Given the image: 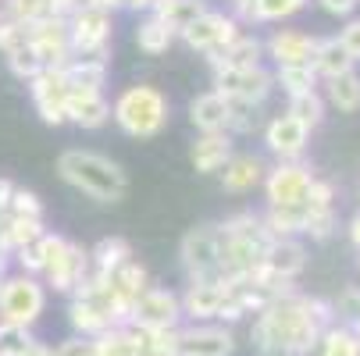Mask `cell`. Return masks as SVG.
Instances as JSON below:
<instances>
[{"label":"cell","mask_w":360,"mask_h":356,"mask_svg":"<svg viewBox=\"0 0 360 356\" xmlns=\"http://www.w3.org/2000/svg\"><path fill=\"white\" fill-rule=\"evenodd\" d=\"M339 43L346 46V54L353 61H360V18H349L342 29H339Z\"/></svg>","instance_id":"48"},{"label":"cell","mask_w":360,"mask_h":356,"mask_svg":"<svg viewBox=\"0 0 360 356\" xmlns=\"http://www.w3.org/2000/svg\"><path fill=\"white\" fill-rule=\"evenodd\" d=\"M189 121L196 132H229V100L218 89L200 93L189 104Z\"/></svg>","instance_id":"23"},{"label":"cell","mask_w":360,"mask_h":356,"mask_svg":"<svg viewBox=\"0 0 360 356\" xmlns=\"http://www.w3.org/2000/svg\"><path fill=\"white\" fill-rule=\"evenodd\" d=\"M68 324H72V331L82 335V338H96L104 328H111L108 314L100 310L96 303H89V299H75V296H72V307H68Z\"/></svg>","instance_id":"32"},{"label":"cell","mask_w":360,"mask_h":356,"mask_svg":"<svg viewBox=\"0 0 360 356\" xmlns=\"http://www.w3.org/2000/svg\"><path fill=\"white\" fill-rule=\"evenodd\" d=\"M65 121L79 128H104L111 121V100L96 89H72L65 96Z\"/></svg>","instance_id":"17"},{"label":"cell","mask_w":360,"mask_h":356,"mask_svg":"<svg viewBox=\"0 0 360 356\" xmlns=\"http://www.w3.org/2000/svg\"><path fill=\"white\" fill-rule=\"evenodd\" d=\"M257 125H261V107L229 100V136H250Z\"/></svg>","instance_id":"40"},{"label":"cell","mask_w":360,"mask_h":356,"mask_svg":"<svg viewBox=\"0 0 360 356\" xmlns=\"http://www.w3.org/2000/svg\"><path fill=\"white\" fill-rule=\"evenodd\" d=\"M325 96H321V89H311V93H300V96H289V114L296 118V121H303L307 128H318L321 121H325Z\"/></svg>","instance_id":"38"},{"label":"cell","mask_w":360,"mask_h":356,"mask_svg":"<svg viewBox=\"0 0 360 356\" xmlns=\"http://www.w3.org/2000/svg\"><path fill=\"white\" fill-rule=\"evenodd\" d=\"M46 310V289L32 275H4L0 278V321L32 328Z\"/></svg>","instance_id":"5"},{"label":"cell","mask_w":360,"mask_h":356,"mask_svg":"<svg viewBox=\"0 0 360 356\" xmlns=\"http://www.w3.org/2000/svg\"><path fill=\"white\" fill-rule=\"evenodd\" d=\"M271 75H275V89H282L285 96H300V93H311L321 86V79L314 75L311 65H282Z\"/></svg>","instance_id":"33"},{"label":"cell","mask_w":360,"mask_h":356,"mask_svg":"<svg viewBox=\"0 0 360 356\" xmlns=\"http://www.w3.org/2000/svg\"><path fill=\"white\" fill-rule=\"evenodd\" d=\"M232 331L221 324H193L179 328V356H232Z\"/></svg>","instance_id":"16"},{"label":"cell","mask_w":360,"mask_h":356,"mask_svg":"<svg viewBox=\"0 0 360 356\" xmlns=\"http://www.w3.org/2000/svg\"><path fill=\"white\" fill-rule=\"evenodd\" d=\"M264 268L282 278V282H292L303 268H307V246L296 239V235H282V239H271L268 249H264Z\"/></svg>","instance_id":"20"},{"label":"cell","mask_w":360,"mask_h":356,"mask_svg":"<svg viewBox=\"0 0 360 356\" xmlns=\"http://www.w3.org/2000/svg\"><path fill=\"white\" fill-rule=\"evenodd\" d=\"M8 214H22V218H43V199L32 192V189H18L11 192V203H8Z\"/></svg>","instance_id":"45"},{"label":"cell","mask_w":360,"mask_h":356,"mask_svg":"<svg viewBox=\"0 0 360 356\" xmlns=\"http://www.w3.org/2000/svg\"><path fill=\"white\" fill-rule=\"evenodd\" d=\"M82 4H86V8H100V11H111V15H115V11H122V8H125V0H82Z\"/></svg>","instance_id":"52"},{"label":"cell","mask_w":360,"mask_h":356,"mask_svg":"<svg viewBox=\"0 0 360 356\" xmlns=\"http://www.w3.org/2000/svg\"><path fill=\"white\" fill-rule=\"evenodd\" d=\"M318 356H360V338H356V331H353L349 324L335 321V324L321 335Z\"/></svg>","instance_id":"36"},{"label":"cell","mask_w":360,"mask_h":356,"mask_svg":"<svg viewBox=\"0 0 360 356\" xmlns=\"http://www.w3.org/2000/svg\"><path fill=\"white\" fill-rule=\"evenodd\" d=\"M179 321H182L179 292H172V289H153V285L132 303V317H129V324H132V328H143V331L179 328Z\"/></svg>","instance_id":"9"},{"label":"cell","mask_w":360,"mask_h":356,"mask_svg":"<svg viewBox=\"0 0 360 356\" xmlns=\"http://www.w3.org/2000/svg\"><path fill=\"white\" fill-rule=\"evenodd\" d=\"M232 4H236V0H232Z\"/></svg>","instance_id":"56"},{"label":"cell","mask_w":360,"mask_h":356,"mask_svg":"<svg viewBox=\"0 0 360 356\" xmlns=\"http://www.w3.org/2000/svg\"><path fill=\"white\" fill-rule=\"evenodd\" d=\"M4 61H8V68H11V75L15 79H22V82H29L43 65H39V58H36V50H32V43L25 39L22 46H15V50H8L4 54Z\"/></svg>","instance_id":"39"},{"label":"cell","mask_w":360,"mask_h":356,"mask_svg":"<svg viewBox=\"0 0 360 356\" xmlns=\"http://www.w3.org/2000/svg\"><path fill=\"white\" fill-rule=\"evenodd\" d=\"M25 39H29V29H25L18 18H11L4 8H0V54H8V50L22 46Z\"/></svg>","instance_id":"44"},{"label":"cell","mask_w":360,"mask_h":356,"mask_svg":"<svg viewBox=\"0 0 360 356\" xmlns=\"http://www.w3.org/2000/svg\"><path fill=\"white\" fill-rule=\"evenodd\" d=\"M303 199H307V207H311V211H325V207H335V189H332V182L314 175V182H311V189H307Z\"/></svg>","instance_id":"46"},{"label":"cell","mask_w":360,"mask_h":356,"mask_svg":"<svg viewBox=\"0 0 360 356\" xmlns=\"http://www.w3.org/2000/svg\"><path fill=\"white\" fill-rule=\"evenodd\" d=\"M218 249H221V228L218 225H200V228L186 232V239L179 246V257H182L189 282H200V278H218L221 282Z\"/></svg>","instance_id":"6"},{"label":"cell","mask_w":360,"mask_h":356,"mask_svg":"<svg viewBox=\"0 0 360 356\" xmlns=\"http://www.w3.org/2000/svg\"><path fill=\"white\" fill-rule=\"evenodd\" d=\"M32 342V331L22 324L0 321V356H22V349Z\"/></svg>","instance_id":"43"},{"label":"cell","mask_w":360,"mask_h":356,"mask_svg":"<svg viewBox=\"0 0 360 356\" xmlns=\"http://www.w3.org/2000/svg\"><path fill=\"white\" fill-rule=\"evenodd\" d=\"M179 36L158 18V15H146L139 25H136V46L143 50V54H150V58H158V54H168L172 50V43H175Z\"/></svg>","instance_id":"31"},{"label":"cell","mask_w":360,"mask_h":356,"mask_svg":"<svg viewBox=\"0 0 360 356\" xmlns=\"http://www.w3.org/2000/svg\"><path fill=\"white\" fill-rule=\"evenodd\" d=\"M29 29V43L36 50V58L43 68H65L72 61V43H68V18H58V15H50V18H39Z\"/></svg>","instance_id":"11"},{"label":"cell","mask_w":360,"mask_h":356,"mask_svg":"<svg viewBox=\"0 0 360 356\" xmlns=\"http://www.w3.org/2000/svg\"><path fill=\"white\" fill-rule=\"evenodd\" d=\"M4 11L11 18H18L22 25H32L39 18H50L54 8H50V0H4Z\"/></svg>","instance_id":"41"},{"label":"cell","mask_w":360,"mask_h":356,"mask_svg":"<svg viewBox=\"0 0 360 356\" xmlns=\"http://www.w3.org/2000/svg\"><path fill=\"white\" fill-rule=\"evenodd\" d=\"M243 32V25L232 18V15H225V11H203L179 39L189 46V50H196V54H203V58H214V54H221V50L236 39Z\"/></svg>","instance_id":"8"},{"label":"cell","mask_w":360,"mask_h":356,"mask_svg":"<svg viewBox=\"0 0 360 356\" xmlns=\"http://www.w3.org/2000/svg\"><path fill=\"white\" fill-rule=\"evenodd\" d=\"M264 143H268V150H271L278 161H300L307 143H311V128H307L303 121H296L285 111V114H275L264 125Z\"/></svg>","instance_id":"14"},{"label":"cell","mask_w":360,"mask_h":356,"mask_svg":"<svg viewBox=\"0 0 360 356\" xmlns=\"http://www.w3.org/2000/svg\"><path fill=\"white\" fill-rule=\"evenodd\" d=\"M58 175L96 203H122L129 192L125 171L96 150H65L58 157Z\"/></svg>","instance_id":"2"},{"label":"cell","mask_w":360,"mask_h":356,"mask_svg":"<svg viewBox=\"0 0 360 356\" xmlns=\"http://www.w3.org/2000/svg\"><path fill=\"white\" fill-rule=\"evenodd\" d=\"M318 4H321V11H328V15H335V18H349V15L356 11L360 0H318Z\"/></svg>","instance_id":"50"},{"label":"cell","mask_w":360,"mask_h":356,"mask_svg":"<svg viewBox=\"0 0 360 356\" xmlns=\"http://www.w3.org/2000/svg\"><path fill=\"white\" fill-rule=\"evenodd\" d=\"M232 139H236V136H229V132H200V136L193 139V146H189L193 168L203 171V175L221 171L225 161L232 157Z\"/></svg>","instance_id":"21"},{"label":"cell","mask_w":360,"mask_h":356,"mask_svg":"<svg viewBox=\"0 0 360 356\" xmlns=\"http://www.w3.org/2000/svg\"><path fill=\"white\" fill-rule=\"evenodd\" d=\"M132 328V324H129ZM139 356H179V328H165V331H143L132 328Z\"/></svg>","instance_id":"37"},{"label":"cell","mask_w":360,"mask_h":356,"mask_svg":"<svg viewBox=\"0 0 360 356\" xmlns=\"http://www.w3.org/2000/svg\"><path fill=\"white\" fill-rule=\"evenodd\" d=\"M339 228V218H335V207H325V211H311L307 214V225H303V235H311L314 242H328Z\"/></svg>","instance_id":"42"},{"label":"cell","mask_w":360,"mask_h":356,"mask_svg":"<svg viewBox=\"0 0 360 356\" xmlns=\"http://www.w3.org/2000/svg\"><path fill=\"white\" fill-rule=\"evenodd\" d=\"M29 96L36 104V114L46 125H65V96H68L65 68H39L29 79Z\"/></svg>","instance_id":"12"},{"label":"cell","mask_w":360,"mask_h":356,"mask_svg":"<svg viewBox=\"0 0 360 356\" xmlns=\"http://www.w3.org/2000/svg\"><path fill=\"white\" fill-rule=\"evenodd\" d=\"M93 356H139L132 328H104L93 338Z\"/></svg>","instance_id":"35"},{"label":"cell","mask_w":360,"mask_h":356,"mask_svg":"<svg viewBox=\"0 0 360 356\" xmlns=\"http://www.w3.org/2000/svg\"><path fill=\"white\" fill-rule=\"evenodd\" d=\"M307 4H311V0H236V4H232V18L243 29L246 25H268V22L292 18Z\"/></svg>","instance_id":"19"},{"label":"cell","mask_w":360,"mask_h":356,"mask_svg":"<svg viewBox=\"0 0 360 356\" xmlns=\"http://www.w3.org/2000/svg\"><path fill=\"white\" fill-rule=\"evenodd\" d=\"M125 8H143V11H150L153 0H125Z\"/></svg>","instance_id":"55"},{"label":"cell","mask_w":360,"mask_h":356,"mask_svg":"<svg viewBox=\"0 0 360 356\" xmlns=\"http://www.w3.org/2000/svg\"><path fill=\"white\" fill-rule=\"evenodd\" d=\"M22 356H54V345H46V342H29L25 349H22Z\"/></svg>","instance_id":"53"},{"label":"cell","mask_w":360,"mask_h":356,"mask_svg":"<svg viewBox=\"0 0 360 356\" xmlns=\"http://www.w3.org/2000/svg\"><path fill=\"white\" fill-rule=\"evenodd\" d=\"M79 4H82V0H50V8H54V15H58V18H68Z\"/></svg>","instance_id":"51"},{"label":"cell","mask_w":360,"mask_h":356,"mask_svg":"<svg viewBox=\"0 0 360 356\" xmlns=\"http://www.w3.org/2000/svg\"><path fill=\"white\" fill-rule=\"evenodd\" d=\"M332 310H335V317H342V321L349 324V321H353V314L360 310V285H349V289L332 303Z\"/></svg>","instance_id":"47"},{"label":"cell","mask_w":360,"mask_h":356,"mask_svg":"<svg viewBox=\"0 0 360 356\" xmlns=\"http://www.w3.org/2000/svg\"><path fill=\"white\" fill-rule=\"evenodd\" d=\"M214 89L225 100L264 107L268 96L275 93V75L264 65H257V68H214Z\"/></svg>","instance_id":"7"},{"label":"cell","mask_w":360,"mask_h":356,"mask_svg":"<svg viewBox=\"0 0 360 356\" xmlns=\"http://www.w3.org/2000/svg\"><path fill=\"white\" fill-rule=\"evenodd\" d=\"M86 275H89V249H82L79 242H68L58 257L46 264V271H43L50 289H54V292H68V296L82 285Z\"/></svg>","instance_id":"15"},{"label":"cell","mask_w":360,"mask_h":356,"mask_svg":"<svg viewBox=\"0 0 360 356\" xmlns=\"http://www.w3.org/2000/svg\"><path fill=\"white\" fill-rule=\"evenodd\" d=\"M125 261H132V246L125 239H118V235L100 239L89 249V271H96V275H115Z\"/></svg>","instance_id":"29"},{"label":"cell","mask_w":360,"mask_h":356,"mask_svg":"<svg viewBox=\"0 0 360 356\" xmlns=\"http://www.w3.org/2000/svg\"><path fill=\"white\" fill-rule=\"evenodd\" d=\"M264 171L268 168H264V161L257 157V154H232L218 175H221V189L239 196V192H250L253 185H261L264 182Z\"/></svg>","instance_id":"22"},{"label":"cell","mask_w":360,"mask_h":356,"mask_svg":"<svg viewBox=\"0 0 360 356\" xmlns=\"http://www.w3.org/2000/svg\"><path fill=\"white\" fill-rule=\"evenodd\" d=\"M311 182H314L311 164H303V161H278L275 168L264 171L268 207H282V203H303Z\"/></svg>","instance_id":"10"},{"label":"cell","mask_w":360,"mask_h":356,"mask_svg":"<svg viewBox=\"0 0 360 356\" xmlns=\"http://www.w3.org/2000/svg\"><path fill=\"white\" fill-rule=\"evenodd\" d=\"M311 68L318 79H332V75H342L349 68H356V61L346 54V46L339 43V36H325L314 43V58H311Z\"/></svg>","instance_id":"26"},{"label":"cell","mask_w":360,"mask_h":356,"mask_svg":"<svg viewBox=\"0 0 360 356\" xmlns=\"http://www.w3.org/2000/svg\"><path fill=\"white\" fill-rule=\"evenodd\" d=\"M111 32H115V15L111 11L79 4L68 15L72 58H100V61H108V54H111Z\"/></svg>","instance_id":"4"},{"label":"cell","mask_w":360,"mask_h":356,"mask_svg":"<svg viewBox=\"0 0 360 356\" xmlns=\"http://www.w3.org/2000/svg\"><path fill=\"white\" fill-rule=\"evenodd\" d=\"M168 118H172V104L158 86H143V82L129 86L111 104V121L132 139H153L158 132H165Z\"/></svg>","instance_id":"3"},{"label":"cell","mask_w":360,"mask_h":356,"mask_svg":"<svg viewBox=\"0 0 360 356\" xmlns=\"http://www.w3.org/2000/svg\"><path fill=\"white\" fill-rule=\"evenodd\" d=\"M335 321L328 299L289 292L257 310L250 338L261 356H311Z\"/></svg>","instance_id":"1"},{"label":"cell","mask_w":360,"mask_h":356,"mask_svg":"<svg viewBox=\"0 0 360 356\" xmlns=\"http://www.w3.org/2000/svg\"><path fill=\"white\" fill-rule=\"evenodd\" d=\"M321 96H325V104L342 111V114H353L360 111V75L356 68L342 72V75H332V79H321Z\"/></svg>","instance_id":"25"},{"label":"cell","mask_w":360,"mask_h":356,"mask_svg":"<svg viewBox=\"0 0 360 356\" xmlns=\"http://www.w3.org/2000/svg\"><path fill=\"white\" fill-rule=\"evenodd\" d=\"M203 11H207L203 0H153V8H150V15H158L175 36H182Z\"/></svg>","instance_id":"27"},{"label":"cell","mask_w":360,"mask_h":356,"mask_svg":"<svg viewBox=\"0 0 360 356\" xmlns=\"http://www.w3.org/2000/svg\"><path fill=\"white\" fill-rule=\"evenodd\" d=\"M346 235H349V242H353V246L360 249V211H356V214L349 218V225H346Z\"/></svg>","instance_id":"54"},{"label":"cell","mask_w":360,"mask_h":356,"mask_svg":"<svg viewBox=\"0 0 360 356\" xmlns=\"http://www.w3.org/2000/svg\"><path fill=\"white\" fill-rule=\"evenodd\" d=\"M111 278V285H115V292L122 296V299H129V303H136L146 289H150V275H146V268L139 264V261H125L115 275H108Z\"/></svg>","instance_id":"34"},{"label":"cell","mask_w":360,"mask_h":356,"mask_svg":"<svg viewBox=\"0 0 360 356\" xmlns=\"http://www.w3.org/2000/svg\"><path fill=\"white\" fill-rule=\"evenodd\" d=\"M65 79H68L72 89H96V93H104L108 61H100V58H72L65 65Z\"/></svg>","instance_id":"30"},{"label":"cell","mask_w":360,"mask_h":356,"mask_svg":"<svg viewBox=\"0 0 360 356\" xmlns=\"http://www.w3.org/2000/svg\"><path fill=\"white\" fill-rule=\"evenodd\" d=\"M314 43H318V36H307L300 29H275L264 39V54L275 61V68H282V65H311Z\"/></svg>","instance_id":"18"},{"label":"cell","mask_w":360,"mask_h":356,"mask_svg":"<svg viewBox=\"0 0 360 356\" xmlns=\"http://www.w3.org/2000/svg\"><path fill=\"white\" fill-rule=\"evenodd\" d=\"M43 218H22V214H4L0 218V246H4L8 253L36 242L43 235Z\"/></svg>","instance_id":"28"},{"label":"cell","mask_w":360,"mask_h":356,"mask_svg":"<svg viewBox=\"0 0 360 356\" xmlns=\"http://www.w3.org/2000/svg\"><path fill=\"white\" fill-rule=\"evenodd\" d=\"M232 285L229 282H218V278H200V282H189V289L179 296L182 303V317H193L196 324L200 321H214L225 307Z\"/></svg>","instance_id":"13"},{"label":"cell","mask_w":360,"mask_h":356,"mask_svg":"<svg viewBox=\"0 0 360 356\" xmlns=\"http://www.w3.org/2000/svg\"><path fill=\"white\" fill-rule=\"evenodd\" d=\"M54 356H93V338H82V335H68L58 349H54Z\"/></svg>","instance_id":"49"},{"label":"cell","mask_w":360,"mask_h":356,"mask_svg":"<svg viewBox=\"0 0 360 356\" xmlns=\"http://www.w3.org/2000/svg\"><path fill=\"white\" fill-rule=\"evenodd\" d=\"M264 39H257V36H246V32H239L221 54H214V58H207L211 61V68H257V65H264Z\"/></svg>","instance_id":"24"}]
</instances>
